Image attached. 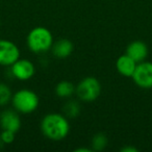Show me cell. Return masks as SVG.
<instances>
[{"mask_svg":"<svg viewBox=\"0 0 152 152\" xmlns=\"http://www.w3.org/2000/svg\"><path fill=\"white\" fill-rule=\"evenodd\" d=\"M41 129L47 139L52 141H61L69 133L70 124L66 116L52 113L44 117L41 122Z\"/></svg>","mask_w":152,"mask_h":152,"instance_id":"obj_1","label":"cell"},{"mask_svg":"<svg viewBox=\"0 0 152 152\" xmlns=\"http://www.w3.org/2000/svg\"><path fill=\"white\" fill-rule=\"evenodd\" d=\"M27 45L32 52H46L53 45L52 34L49 29L42 26L34 28L27 36Z\"/></svg>","mask_w":152,"mask_h":152,"instance_id":"obj_2","label":"cell"},{"mask_svg":"<svg viewBox=\"0 0 152 152\" xmlns=\"http://www.w3.org/2000/svg\"><path fill=\"white\" fill-rule=\"evenodd\" d=\"M13 106L18 113L21 114H31L38 108L40 100L34 91L27 89L16 92L12 97Z\"/></svg>","mask_w":152,"mask_h":152,"instance_id":"obj_3","label":"cell"},{"mask_svg":"<svg viewBox=\"0 0 152 152\" xmlns=\"http://www.w3.org/2000/svg\"><path fill=\"white\" fill-rule=\"evenodd\" d=\"M76 94L79 99L85 102L95 101L101 94V85L95 77H86L78 83Z\"/></svg>","mask_w":152,"mask_h":152,"instance_id":"obj_4","label":"cell"},{"mask_svg":"<svg viewBox=\"0 0 152 152\" xmlns=\"http://www.w3.org/2000/svg\"><path fill=\"white\" fill-rule=\"evenodd\" d=\"M131 77L137 87L142 89H152V63H139Z\"/></svg>","mask_w":152,"mask_h":152,"instance_id":"obj_5","label":"cell"},{"mask_svg":"<svg viewBox=\"0 0 152 152\" xmlns=\"http://www.w3.org/2000/svg\"><path fill=\"white\" fill-rule=\"evenodd\" d=\"M20 58L18 46L9 40H0V65L12 66Z\"/></svg>","mask_w":152,"mask_h":152,"instance_id":"obj_6","label":"cell"},{"mask_svg":"<svg viewBox=\"0 0 152 152\" xmlns=\"http://www.w3.org/2000/svg\"><path fill=\"white\" fill-rule=\"evenodd\" d=\"M12 75L15 78L19 79V80H28L34 75L36 73V68L32 61L29 59H18L17 61L12 65L11 69Z\"/></svg>","mask_w":152,"mask_h":152,"instance_id":"obj_7","label":"cell"},{"mask_svg":"<svg viewBox=\"0 0 152 152\" xmlns=\"http://www.w3.org/2000/svg\"><path fill=\"white\" fill-rule=\"evenodd\" d=\"M0 126L2 130H11L17 132L21 127V120L17 110H3L0 114Z\"/></svg>","mask_w":152,"mask_h":152,"instance_id":"obj_8","label":"cell"},{"mask_svg":"<svg viewBox=\"0 0 152 152\" xmlns=\"http://www.w3.org/2000/svg\"><path fill=\"white\" fill-rule=\"evenodd\" d=\"M126 54L133 59L135 63H141L146 59L148 55V47L142 41H133L127 46Z\"/></svg>","mask_w":152,"mask_h":152,"instance_id":"obj_9","label":"cell"},{"mask_svg":"<svg viewBox=\"0 0 152 152\" xmlns=\"http://www.w3.org/2000/svg\"><path fill=\"white\" fill-rule=\"evenodd\" d=\"M116 67L121 75L126 76V77H131L132 74L134 73L135 68H137V63L125 53L124 55H121L117 59Z\"/></svg>","mask_w":152,"mask_h":152,"instance_id":"obj_10","label":"cell"},{"mask_svg":"<svg viewBox=\"0 0 152 152\" xmlns=\"http://www.w3.org/2000/svg\"><path fill=\"white\" fill-rule=\"evenodd\" d=\"M52 54L57 58H66L70 56L73 52L74 46L72 42L67 39H61L57 42L53 43L52 47Z\"/></svg>","mask_w":152,"mask_h":152,"instance_id":"obj_11","label":"cell"},{"mask_svg":"<svg viewBox=\"0 0 152 152\" xmlns=\"http://www.w3.org/2000/svg\"><path fill=\"white\" fill-rule=\"evenodd\" d=\"M76 89L71 81H61L55 87V93L61 98H69L75 93Z\"/></svg>","mask_w":152,"mask_h":152,"instance_id":"obj_12","label":"cell"},{"mask_svg":"<svg viewBox=\"0 0 152 152\" xmlns=\"http://www.w3.org/2000/svg\"><path fill=\"white\" fill-rule=\"evenodd\" d=\"M64 113L67 118L74 119L78 116L80 113V105L77 101L75 100H71V101L67 102L64 106Z\"/></svg>","mask_w":152,"mask_h":152,"instance_id":"obj_13","label":"cell"},{"mask_svg":"<svg viewBox=\"0 0 152 152\" xmlns=\"http://www.w3.org/2000/svg\"><path fill=\"white\" fill-rule=\"evenodd\" d=\"M108 139L104 133H97L92 140V147L95 151H102L107 146Z\"/></svg>","mask_w":152,"mask_h":152,"instance_id":"obj_14","label":"cell"},{"mask_svg":"<svg viewBox=\"0 0 152 152\" xmlns=\"http://www.w3.org/2000/svg\"><path fill=\"white\" fill-rule=\"evenodd\" d=\"M12 91L10 87H7L5 83H0V106H4L9 104L12 100Z\"/></svg>","mask_w":152,"mask_h":152,"instance_id":"obj_15","label":"cell"},{"mask_svg":"<svg viewBox=\"0 0 152 152\" xmlns=\"http://www.w3.org/2000/svg\"><path fill=\"white\" fill-rule=\"evenodd\" d=\"M15 133L14 131L11 130H2L1 134H0V137L2 140V142L4 144H12L15 140Z\"/></svg>","mask_w":152,"mask_h":152,"instance_id":"obj_16","label":"cell"},{"mask_svg":"<svg viewBox=\"0 0 152 152\" xmlns=\"http://www.w3.org/2000/svg\"><path fill=\"white\" fill-rule=\"evenodd\" d=\"M121 151L122 152H137V149L134 147H125V148H123Z\"/></svg>","mask_w":152,"mask_h":152,"instance_id":"obj_17","label":"cell"},{"mask_svg":"<svg viewBox=\"0 0 152 152\" xmlns=\"http://www.w3.org/2000/svg\"><path fill=\"white\" fill-rule=\"evenodd\" d=\"M75 152H92V149H88V148H77V149H75Z\"/></svg>","mask_w":152,"mask_h":152,"instance_id":"obj_18","label":"cell"}]
</instances>
